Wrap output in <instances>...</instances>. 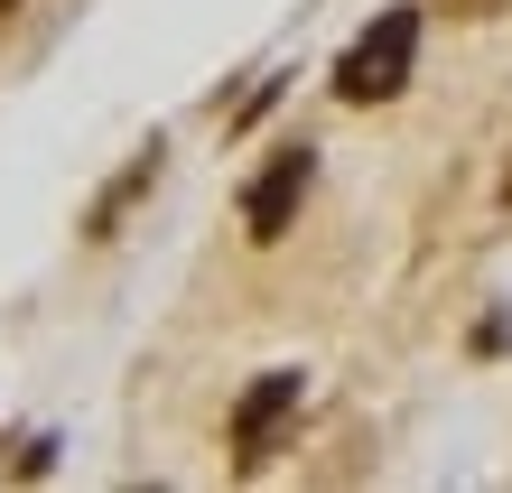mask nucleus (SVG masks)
Returning a JSON list of instances; mask_svg holds the SVG:
<instances>
[{
    "mask_svg": "<svg viewBox=\"0 0 512 493\" xmlns=\"http://www.w3.org/2000/svg\"><path fill=\"white\" fill-rule=\"evenodd\" d=\"M447 19H494V10H512V0H438Z\"/></svg>",
    "mask_w": 512,
    "mask_h": 493,
    "instance_id": "nucleus-5",
    "label": "nucleus"
},
{
    "mask_svg": "<svg viewBox=\"0 0 512 493\" xmlns=\"http://www.w3.org/2000/svg\"><path fill=\"white\" fill-rule=\"evenodd\" d=\"M419 66V10H382L364 38L336 56V103H391Z\"/></svg>",
    "mask_w": 512,
    "mask_h": 493,
    "instance_id": "nucleus-1",
    "label": "nucleus"
},
{
    "mask_svg": "<svg viewBox=\"0 0 512 493\" xmlns=\"http://www.w3.org/2000/svg\"><path fill=\"white\" fill-rule=\"evenodd\" d=\"M308 187H317V149L289 140L280 159L243 187V233H252V242H280V233L298 224V205H308Z\"/></svg>",
    "mask_w": 512,
    "mask_h": 493,
    "instance_id": "nucleus-2",
    "label": "nucleus"
},
{
    "mask_svg": "<svg viewBox=\"0 0 512 493\" xmlns=\"http://www.w3.org/2000/svg\"><path fill=\"white\" fill-rule=\"evenodd\" d=\"M0 10H19V0H0Z\"/></svg>",
    "mask_w": 512,
    "mask_h": 493,
    "instance_id": "nucleus-6",
    "label": "nucleus"
},
{
    "mask_svg": "<svg viewBox=\"0 0 512 493\" xmlns=\"http://www.w3.org/2000/svg\"><path fill=\"white\" fill-rule=\"evenodd\" d=\"M503 196H512V177H503Z\"/></svg>",
    "mask_w": 512,
    "mask_h": 493,
    "instance_id": "nucleus-7",
    "label": "nucleus"
},
{
    "mask_svg": "<svg viewBox=\"0 0 512 493\" xmlns=\"http://www.w3.org/2000/svg\"><path fill=\"white\" fill-rule=\"evenodd\" d=\"M298 400H308V373H261L243 400H233V456L261 466L270 447H280V428L298 419Z\"/></svg>",
    "mask_w": 512,
    "mask_h": 493,
    "instance_id": "nucleus-3",
    "label": "nucleus"
},
{
    "mask_svg": "<svg viewBox=\"0 0 512 493\" xmlns=\"http://www.w3.org/2000/svg\"><path fill=\"white\" fill-rule=\"evenodd\" d=\"M159 177H168V149H159V140H149V149H140V159H131V168H122V177H112V187L94 196V214H84V233H94V242H112V233H122V224H131V205H140L149 187H159Z\"/></svg>",
    "mask_w": 512,
    "mask_h": 493,
    "instance_id": "nucleus-4",
    "label": "nucleus"
}]
</instances>
